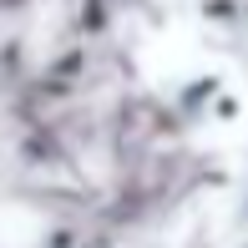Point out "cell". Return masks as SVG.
Masks as SVG:
<instances>
[{
  "mask_svg": "<svg viewBox=\"0 0 248 248\" xmlns=\"http://www.w3.org/2000/svg\"><path fill=\"white\" fill-rule=\"evenodd\" d=\"M86 71H92L86 41H71V46H61L46 66H41V86H46V92H76V86L86 81Z\"/></svg>",
  "mask_w": 248,
  "mask_h": 248,
  "instance_id": "6da1fadb",
  "label": "cell"
},
{
  "mask_svg": "<svg viewBox=\"0 0 248 248\" xmlns=\"http://www.w3.org/2000/svg\"><path fill=\"white\" fill-rule=\"evenodd\" d=\"M223 92H228V81L223 76H187L183 86L172 92V107H177V117L183 122H208V111H213V101H218Z\"/></svg>",
  "mask_w": 248,
  "mask_h": 248,
  "instance_id": "7a4b0ae2",
  "label": "cell"
},
{
  "mask_svg": "<svg viewBox=\"0 0 248 248\" xmlns=\"http://www.w3.org/2000/svg\"><path fill=\"white\" fill-rule=\"evenodd\" d=\"M243 0H202V20L208 26H218V31H238L243 26Z\"/></svg>",
  "mask_w": 248,
  "mask_h": 248,
  "instance_id": "3957f363",
  "label": "cell"
},
{
  "mask_svg": "<svg viewBox=\"0 0 248 248\" xmlns=\"http://www.w3.org/2000/svg\"><path fill=\"white\" fill-rule=\"evenodd\" d=\"M76 31H81V36H101V31H107V5H101V0L81 5L76 10Z\"/></svg>",
  "mask_w": 248,
  "mask_h": 248,
  "instance_id": "277c9868",
  "label": "cell"
},
{
  "mask_svg": "<svg viewBox=\"0 0 248 248\" xmlns=\"http://www.w3.org/2000/svg\"><path fill=\"white\" fill-rule=\"evenodd\" d=\"M41 248H86V233H76V228H46V233H41Z\"/></svg>",
  "mask_w": 248,
  "mask_h": 248,
  "instance_id": "5b68a950",
  "label": "cell"
},
{
  "mask_svg": "<svg viewBox=\"0 0 248 248\" xmlns=\"http://www.w3.org/2000/svg\"><path fill=\"white\" fill-rule=\"evenodd\" d=\"M238 111H243V101H238V92H223L218 101H213L208 122H238Z\"/></svg>",
  "mask_w": 248,
  "mask_h": 248,
  "instance_id": "8992f818",
  "label": "cell"
}]
</instances>
